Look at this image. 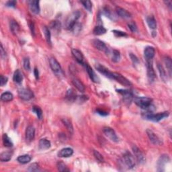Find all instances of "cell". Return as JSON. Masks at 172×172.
<instances>
[{
	"label": "cell",
	"mask_w": 172,
	"mask_h": 172,
	"mask_svg": "<svg viewBox=\"0 0 172 172\" xmlns=\"http://www.w3.org/2000/svg\"><path fill=\"white\" fill-rule=\"evenodd\" d=\"M169 115V112H160L158 114H153L152 112H147L145 113L143 117L145 119L148 120L153 122H159L161 120L165 119Z\"/></svg>",
	"instance_id": "cell-1"
},
{
	"label": "cell",
	"mask_w": 172,
	"mask_h": 172,
	"mask_svg": "<svg viewBox=\"0 0 172 172\" xmlns=\"http://www.w3.org/2000/svg\"><path fill=\"white\" fill-rule=\"evenodd\" d=\"M134 103L142 109L151 110V107L152 106V99L147 97H136L134 98Z\"/></svg>",
	"instance_id": "cell-2"
},
{
	"label": "cell",
	"mask_w": 172,
	"mask_h": 172,
	"mask_svg": "<svg viewBox=\"0 0 172 172\" xmlns=\"http://www.w3.org/2000/svg\"><path fill=\"white\" fill-rule=\"evenodd\" d=\"M49 63L50 67H51L52 71H53V73L55 74V75L59 78H62L64 76V73L63 69L60 65L57 60L55 58H51L49 59Z\"/></svg>",
	"instance_id": "cell-3"
},
{
	"label": "cell",
	"mask_w": 172,
	"mask_h": 172,
	"mask_svg": "<svg viewBox=\"0 0 172 172\" xmlns=\"http://www.w3.org/2000/svg\"><path fill=\"white\" fill-rule=\"evenodd\" d=\"M80 12L79 11H75L68 16L66 20L65 26L68 30H71L73 26L77 23V21L80 17Z\"/></svg>",
	"instance_id": "cell-4"
},
{
	"label": "cell",
	"mask_w": 172,
	"mask_h": 172,
	"mask_svg": "<svg viewBox=\"0 0 172 172\" xmlns=\"http://www.w3.org/2000/svg\"><path fill=\"white\" fill-rule=\"evenodd\" d=\"M121 162L128 169L133 168L135 165V161H134V157L128 152L124 153L121 159Z\"/></svg>",
	"instance_id": "cell-5"
},
{
	"label": "cell",
	"mask_w": 172,
	"mask_h": 172,
	"mask_svg": "<svg viewBox=\"0 0 172 172\" xmlns=\"http://www.w3.org/2000/svg\"><path fill=\"white\" fill-rule=\"evenodd\" d=\"M18 96L25 101H28L34 98V94L32 91L26 88H22L18 90Z\"/></svg>",
	"instance_id": "cell-6"
},
{
	"label": "cell",
	"mask_w": 172,
	"mask_h": 172,
	"mask_svg": "<svg viewBox=\"0 0 172 172\" xmlns=\"http://www.w3.org/2000/svg\"><path fill=\"white\" fill-rule=\"evenodd\" d=\"M103 132L110 140H112V141L115 143L119 142V138L112 128L110 127H104L103 128Z\"/></svg>",
	"instance_id": "cell-7"
},
{
	"label": "cell",
	"mask_w": 172,
	"mask_h": 172,
	"mask_svg": "<svg viewBox=\"0 0 172 172\" xmlns=\"http://www.w3.org/2000/svg\"><path fill=\"white\" fill-rule=\"evenodd\" d=\"M117 92L121 94L123 97V100L127 104H130L134 99L133 94L129 90H117Z\"/></svg>",
	"instance_id": "cell-8"
},
{
	"label": "cell",
	"mask_w": 172,
	"mask_h": 172,
	"mask_svg": "<svg viewBox=\"0 0 172 172\" xmlns=\"http://www.w3.org/2000/svg\"><path fill=\"white\" fill-rule=\"evenodd\" d=\"M112 79L116 80L118 82L120 83V84L125 86H130L132 85V84L130 83L129 80H128L127 79L124 77H123L122 75L118 73H116V72H112Z\"/></svg>",
	"instance_id": "cell-9"
},
{
	"label": "cell",
	"mask_w": 172,
	"mask_h": 172,
	"mask_svg": "<svg viewBox=\"0 0 172 172\" xmlns=\"http://www.w3.org/2000/svg\"><path fill=\"white\" fill-rule=\"evenodd\" d=\"M170 161V159L168 155H163L159 157L158 162H157V171H163L165 170V165Z\"/></svg>",
	"instance_id": "cell-10"
},
{
	"label": "cell",
	"mask_w": 172,
	"mask_h": 172,
	"mask_svg": "<svg viewBox=\"0 0 172 172\" xmlns=\"http://www.w3.org/2000/svg\"><path fill=\"white\" fill-rule=\"evenodd\" d=\"M147 68L148 79L150 82H153L156 78V75L153 69L152 61H147Z\"/></svg>",
	"instance_id": "cell-11"
},
{
	"label": "cell",
	"mask_w": 172,
	"mask_h": 172,
	"mask_svg": "<svg viewBox=\"0 0 172 172\" xmlns=\"http://www.w3.org/2000/svg\"><path fill=\"white\" fill-rule=\"evenodd\" d=\"M92 45L95 48L99 50V51H103L106 53H108L109 52V49L107 47L105 43L100 40L95 39V40L92 41Z\"/></svg>",
	"instance_id": "cell-12"
},
{
	"label": "cell",
	"mask_w": 172,
	"mask_h": 172,
	"mask_svg": "<svg viewBox=\"0 0 172 172\" xmlns=\"http://www.w3.org/2000/svg\"><path fill=\"white\" fill-rule=\"evenodd\" d=\"M39 1L37 0H31V1H28V6L30 8V12L34 14H38L40 12V6H39Z\"/></svg>",
	"instance_id": "cell-13"
},
{
	"label": "cell",
	"mask_w": 172,
	"mask_h": 172,
	"mask_svg": "<svg viewBox=\"0 0 172 172\" xmlns=\"http://www.w3.org/2000/svg\"><path fill=\"white\" fill-rule=\"evenodd\" d=\"M132 151H133L134 155L136 157V160L138 161V162L139 163H145V157L143 153H142V151L136 146L132 147Z\"/></svg>",
	"instance_id": "cell-14"
},
{
	"label": "cell",
	"mask_w": 172,
	"mask_h": 172,
	"mask_svg": "<svg viewBox=\"0 0 172 172\" xmlns=\"http://www.w3.org/2000/svg\"><path fill=\"white\" fill-rule=\"evenodd\" d=\"M155 54V49L152 47H147L144 51V57L146 61H152Z\"/></svg>",
	"instance_id": "cell-15"
},
{
	"label": "cell",
	"mask_w": 172,
	"mask_h": 172,
	"mask_svg": "<svg viewBox=\"0 0 172 172\" xmlns=\"http://www.w3.org/2000/svg\"><path fill=\"white\" fill-rule=\"evenodd\" d=\"M147 136L150 140V141L154 145H161V141L158 136H157L156 134H155L154 132H153L152 130L150 129L147 130Z\"/></svg>",
	"instance_id": "cell-16"
},
{
	"label": "cell",
	"mask_w": 172,
	"mask_h": 172,
	"mask_svg": "<svg viewBox=\"0 0 172 172\" xmlns=\"http://www.w3.org/2000/svg\"><path fill=\"white\" fill-rule=\"evenodd\" d=\"M96 69L99 72V73L103 75L105 77H106L108 78L112 79V72L110 71L109 69H108L106 67H105L104 66L100 65V64H97L96 65Z\"/></svg>",
	"instance_id": "cell-17"
},
{
	"label": "cell",
	"mask_w": 172,
	"mask_h": 172,
	"mask_svg": "<svg viewBox=\"0 0 172 172\" xmlns=\"http://www.w3.org/2000/svg\"><path fill=\"white\" fill-rule=\"evenodd\" d=\"M35 129L32 126H28L26 130V140L28 142H31L34 138Z\"/></svg>",
	"instance_id": "cell-18"
},
{
	"label": "cell",
	"mask_w": 172,
	"mask_h": 172,
	"mask_svg": "<svg viewBox=\"0 0 172 172\" xmlns=\"http://www.w3.org/2000/svg\"><path fill=\"white\" fill-rule=\"evenodd\" d=\"M86 68L87 70V72L90 76L91 79H92L94 83H99V78L97 76L96 73L94 71V70L92 69V67L90 66H89L88 64H86Z\"/></svg>",
	"instance_id": "cell-19"
},
{
	"label": "cell",
	"mask_w": 172,
	"mask_h": 172,
	"mask_svg": "<svg viewBox=\"0 0 172 172\" xmlns=\"http://www.w3.org/2000/svg\"><path fill=\"white\" fill-rule=\"evenodd\" d=\"M72 54L79 63L84 64V55H83L82 52L76 49H72Z\"/></svg>",
	"instance_id": "cell-20"
},
{
	"label": "cell",
	"mask_w": 172,
	"mask_h": 172,
	"mask_svg": "<svg viewBox=\"0 0 172 172\" xmlns=\"http://www.w3.org/2000/svg\"><path fill=\"white\" fill-rule=\"evenodd\" d=\"M73 153V150L71 148H64L58 153V156L60 157H68L71 156Z\"/></svg>",
	"instance_id": "cell-21"
},
{
	"label": "cell",
	"mask_w": 172,
	"mask_h": 172,
	"mask_svg": "<svg viewBox=\"0 0 172 172\" xmlns=\"http://www.w3.org/2000/svg\"><path fill=\"white\" fill-rule=\"evenodd\" d=\"M72 83H73V86L75 87V88L77 89V90L81 92H84L85 90H86V88H85V86L84 84L81 82V81L77 78H74L73 81H72Z\"/></svg>",
	"instance_id": "cell-22"
},
{
	"label": "cell",
	"mask_w": 172,
	"mask_h": 172,
	"mask_svg": "<svg viewBox=\"0 0 172 172\" xmlns=\"http://www.w3.org/2000/svg\"><path fill=\"white\" fill-rule=\"evenodd\" d=\"M116 12L120 17L123 18H129L131 17V14L128 12L127 10L123 9L122 8H117Z\"/></svg>",
	"instance_id": "cell-23"
},
{
	"label": "cell",
	"mask_w": 172,
	"mask_h": 172,
	"mask_svg": "<svg viewBox=\"0 0 172 172\" xmlns=\"http://www.w3.org/2000/svg\"><path fill=\"white\" fill-rule=\"evenodd\" d=\"M51 142L46 138H42L39 141V147L42 150H47L51 147Z\"/></svg>",
	"instance_id": "cell-24"
},
{
	"label": "cell",
	"mask_w": 172,
	"mask_h": 172,
	"mask_svg": "<svg viewBox=\"0 0 172 172\" xmlns=\"http://www.w3.org/2000/svg\"><path fill=\"white\" fill-rule=\"evenodd\" d=\"M12 157V153L10 151H5L0 154V160L2 162H7L11 159Z\"/></svg>",
	"instance_id": "cell-25"
},
{
	"label": "cell",
	"mask_w": 172,
	"mask_h": 172,
	"mask_svg": "<svg viewBox=\"0 0 172 172\" xmlns=\"http://www.w3.org/2000/svg\"><path fill=\"white\" fill-rule=\"evenodd\" d=\"M13 79L17 84H20L22 82V80H23V75H22V72L20 71V70L17 69L14 72Z\"/></svg>",
	"instance_id": "cell-26"
},
{
	"label": "cell",
	"mask_w": 172,
	"mask_h": 172,
	"mask_svg": "<svg viewBox=\"0 0 172 172\" xmlns=\"http://www.w3.org/2000/svg\"><path fill=\"white\" fill-rule=\"evenodd\" d=\"M10 30L14 34H17L20 30V26L14 20H11L10 23Z\"/></svg>",
	"instance_id": "cell-27"
},
{
	"label": "cell",
	"mask_w": 172,
	"mask_h": 172,
	"mask_svg": "<svg viewBox=\"0 0 172 172\" xmlns=\"http://www.w3.org/2000/svg\"><path fill=\"white\" fill-rule=\"evenodd\" d=\"M66 99L69 101H73L76 100L77 96L73 89H69L67 91V94H66Z\"/></svg>",
	"instance_id": "cell-28"
},
{
	"label": "cell",
	"mask_w": 172,
	"mask_h": 172,
	"mask_svg": "<svg viewBox=\"0 0 172 172\" xmlns=\"http://www.w3.org/2000/svg\"><path fill=\"white\" fill-rule=\"evenodd\" d=\"M147 23L149 27L153 30H155L157 28V22L154 17L153 16H149L147 18Z\"/></svg>",
	"instance_id": "cell-29"
},
{
	"label": "cell",
	"mask_w": 172,
	"mask_h": 172,
	"mask_svg": "<svg viewBox=\"0 0 172 172\" xmlns=\"http://www.w3.org/2000/svg\"><path fill=\"white\" fill-rule=\"evenodd\" d=\"M13 98H14L13 94L9 92H4L1 94V99L3 101H5V102L12 101V99H13Z\"/></svg>",
	"instance_id": "cell-30"
},
{
	"label": "cell",
	"mask_w": 172,
	"mask_h": 172,
	"mask_svg": "<svg viewBox=\"0 0 172 172\" xmlns=\"http://www.w3.org/2000/svg\"><path fill=\"white\" fill-rule=\"evenodd\" d=\"M17 160L20 163L22 164H26L31 161V157L29 155H24L18 157Z\"/></svg>",
	"instance_id": "cell-31"
},
{
	"label": "cell",
	"mask_w": 172,
	"mask_h": 172,
	"mask_svg": "<svg viewBox=\"0 0 172 172\" xmlns=\"http://www.w3.org/2000/svg\"><path fill=\"white\" fill-rule=\"evenodd\" d=\"M164 63L165 65V67H166L167 71H168V73L169 76L171 77V69H172V61L170 58L167 57L164 58Z\"/></svg>",
	"instance_id": "cell-32"
},
{
	"label": "cell",
	"mask_w": 172,
	"mask_h": 172,
	"mask_svg": "<svg viewBox=\"0 0 172 172\" xmlns=\"http://www.w3.org/2000/svg\"><path fill=\"white\" fill-rule=\"evenodd\" d=\"M62 121H63V123L64 124V125L66 126V128H67L68 131H69L71 134H73V125H72V124H71V121H69V120L67 119H63V120H62Z\"/></svg>",
	"instance_id": "cell-33"
},
{
	"label": "cell",
	"mask_w": 172,
	"mask_h": 172,
	"mask_svg": "<svg viewBox=\"0 0 172 172\" xmlns=\"http://www.w3.org/2000/svg\"><path fill=\"white\" fill-rule=\"evenodd\" d=\"M93 32L95 35H102L106 32V29L102 26H97L94 28Z\"/></svg>",
	"instance_id": "cell-34"
},
{
	"label": "cell",
	"mask_w": 172,
	"mask_h": 172,
	"mask_svg": "<svg viewBox=\"0 0 172 172\" xmlns=\"http://www.w3.org/2000/svg\"><path fill=\"white\" fill-rule=\"evenodd\" d=\"M157 68H158V70H159V74H160L161 78L162 79V80L163 81V82H166L167 77L166 72H165V70L164 69V68H163V66L159 63H158V65H157Z\"/></svg>",
	"instance_id": "cell-35"
},
{
	"label": "cell",
	"mask_w": 172,
	"mask_h": 172,
	"mask_svg": "<svg viewBox=\"0 0 172 172\" xmlns=\"http://www.w3.org/2000/svg\"><path fill=\"white\" fill-rule=\"evenodd\" d=\"M3 143L4 146L6 147H12L14 145L13 143H12L9 136L7 135V134H4L3 135Z\"/></svg>",
	"instance_id": "cell-36"
},
{
	"label": "cell",
	"mask_w": 172,
	"mask_h": 172,
	"mask_svg": "<svg viewBox=\"0 0 172 172\" xmlns=\"http://www.w3.org/2000/svg\"><path fill=\"white\" fill-rule=\"evenodd\" d=\"M43 32H44L45 38H46V40L48 44L51 45V32H50L49 29L47 28V26L43 27Z\"/></svg>",
	"instance_id": "cell-37"
},
{
	"label": "cell",
	"mask_w": 172,
	"mask_h": 172,
	"mask_svg": "<svg viewBox=\"0 0 172 172\" xmlns=\"http://www.w3.org/2000/svg\"><path fill=\"white\" fill-rule=\"evenodd\" d=\"M121 59V54L120 52L117 50H113L112 51V60L114 63H117Z\"/></svg>",
	"instance_id": "cell-38"
},
{
	"label": "cell",
	"mask_w": 172,
	"mask_h": 172,
	"mask_svg": "<svg viewBox=\"0 0 172 172\" xmlns=\"http://www.w3.org/2000/svg\"><path fill=\"white\" fill-rule=\"evenodd\" d=\"M32 111L34 112L35 114H36L37 117H38V119L39 120L42 119V110L40 109V107L36 106H34L32 108Z\"/></svg>",
	"instance_id": "cell-39"
},
{
	"label": "cell",
	"mask_w": 172,
	"mask_h": 172,
	"mask_svg": "<svg viewBox=\"0 0 172 172\" xmlns=\"http://www.w3.org/2000/svg\"><path fill=\"white\" fill-rule=\"evenodd\" d=\"M81 3L83 4V5L84 6V8L89 11L90 12H92V3L90 1H82Z\"/></svg>",
	"instance_id": "cell-40"
},
{
	"label": "cell",
	"mask_w": 172,
	"mask_h": 172,
	"mask_svg": "<svg viewBox=\"0 0 172 172\" xmlns=\"http://www.w3.org/2000/svg\"><path fill=\"white\" fill-rule=\"evenodd\" d=\"M28 170L29 171H40V169H39V165L38 163H34L31 164L30 166H29Z\"/></svg>",
	"instance_id": "cell-41"
},
{
	"label": "cell",
	"mask_w": 172,
	"mask_h": 172,
	"mask_svg": "<svg viewBox=\"0 0 172 172\" xmlns=\"http://www.w3.org/2000/svg\"><path fill=\"white\" fill-rule=\"evenodd\" d=\"M51 28L53 30H59L61 28V23L58 21H53L51 24Z\"/></svg>",
	"instance_id": "cell-42"
},
{
	"label": "cell",
	"mask_w": 172,
	"mask_h": 172,
	"mask_svg": "<svg viewBox=\"0 0 172 172\" xmlns=\"http://www.w3.org/2000/svg\"><path fill=\"white\" fill-rule=\"evenodd\" d=\"M57 168L60 171H68L69 169L63 162H59L57 163Z\"/></svg>",
	"instance_id": "cell-43"
},
{
	"label": "cell",
	"mask_w": 172,
	"mask_h": 172,
	"mask_svg": "<svg viewBox=\"0 0 172 172\" xmlns=\"http://www.w3.org/2000/svg\"><path fill=\"white\" fill-rule=\"evenodd\" d=\"M94 157H96V159L98 160L99 162H103L104 161V159H103V157L102 156V155L100 154L98 151H94Z\"/></svg>",
	"instance_id": "cell-44"
},
{
	"label": "cell",
	"mask_w": 172,
	"mask_h": 172,
	"mask_svg": "<svg viewBox=\"0 0 172 172\" xmlns=\"http://www.w3.org/2000/svg\"><path fill=\"white\" fill-rule=\"evenodd\" d=\"M81 30H82V25L77 22V23L73 26V28H71V30L73 31L75 34H77V33L80 32Z\"/></svg>",
	"instance_id": "cell-45"
},
{
	"label": "cell",
	"mask_w": 172,
	"mask_h": 172,
	"mask_svg": "<svg viewBox=\"0 0 172 172\" xmlns=\"http://www.w3.org/2000/svg\"><path fill=\"white\" fill-rule=\"evenodd\" d=\"M24 68L26 71H30V60L28 58H25L23 62Z\"/></svg>",
	"instance_id": "cell-46"
},
{
	"label": "cell",
	"mask_w": 172,
	"mask_h": 172,
	"mask_svg": "<svg viewBox=\"0 0 172 172\" xmlns=\"http://www.w3.org/2000/svg\"><path fill=\"white\" fill-rule=\"evenodd\" d=\"M112 32L116 37H125L128 36L125 32H122V31L120 30H113Z\"/></svg>",
	"instance_id": "cell-47"
},
{
	"label": "cell",
	"mask_w": 172,
	"mask_h": 172,
	"mask_svg": "<svg viewBox=\"0 0 172 172\" xmlns=\"http://www.w3.org/2000/svg\"><path fill=\"white\" fill-rule=\"evenodd\" d=\"M128 28L130 30L132 31V32H136V31H137V27H136L135 23H134V22H131V23L128 24Z\"/></svg>",
	"instance_id": "cell-48"
},
{
	"label": "cell",
	"mask_w": 172,
	"mask_h": 172,
	"mask_svg": "<svg viewBox=\"0 0 172 172\" xmlns=\"http://www.w3.org/2000/svg\"><path fill=\"white\" fill-rule=\"evenodd\" d=\"M8 82V77H5L3 75H1V81H0V85H1V86H5V85L7 84Z\"/></svg>",
	"instance_id": "cell-49"
},
{
	"label": "cell",
	"mask_w": 172,
	"mask_h": 172,
	"mask_svg": "<svg viewBox=\"0 0 172 172\" xmlns=\"http://www.w3.org/2000/svg\"><path fill=\"white\" fill-rule=\"evenodd\" d=\"M5 5L7 7L10 8H15L16 5V1H8L7 3H5Z\"/></svg>",
	"instance_id": "cell-50"
},
{
	"label": "cell",
	"mask_w": 172,
	"mask_h": 172,
	"mask_svg": "<svg viewBox=\"0 0 172 172\" xmlns=\"http://www.w3.org/2000/svg\"><path fill=\"white\" fill-rule=\"evenodd\" d=\"M130 59H132V62H133V63L134 64V65L138 63V60L137 59V57H136L134 55H133V54L130 53Z\"/></svg>",
	"instance_id": "cell-51"
},
{
	"label": "cell",
	"mask_w": 172,
	"mask_h": 172,
	"mask_svg": "<svg viewBox=\"0 0 172 172\" xmlns=\"http://www.w3.org/2000/svg\"><path fill=\"white\" fill-rule=\"evenodd\" d=\"M28 25H29V26H30V29L31 30V32H32V34L33 35H34L35 31H34V23H33L32 22L29 21L28 22Z\"/></svg>",
	"instance_id": "cell-52"
},
{
	"label": "cell",
	"mask_w": 172,
	"mask_h": 172,
	"mask_svg": "<svg viewBox=\"0 0 172 172\" xmlns=\"http://www.w3.org/2000/svg\"><path fill=\"white\" fill-rule=\"evenodd\" d=\"M96 112H98V114H99L101 116H107L108 114V113L106 112H105L103 110H97Z\"/></svg>",
	"instance_id": "cell-53"
},
{
	"label": "cell",
	"mask_w": 172,
	"mask_h": 172,
	"mask_svg": "<svg viewBox=\"0 0 172 172\" xmlns=\"http://www.w3.org/2000/svg\"><path fill=\"white\" fill-rule=\"evenodd\" d=\"M5 56H6V53L5 51H4L3 45L1 44V57L4 59V58L5 57Z\"/></svg>",
	"instance_id": "cell-54"
},
{
	"label": "cell",
	"mask_w": 172,
	"mask_h": 172,
	"mask_svg": "<svg viewBox=\"0 0 172 172\" xmlns=\"http://www.w3.org/2000/svg\"><path fill=\"white\" fill-rule=\"evenodd\" d=\"M34 73L35 78H36V79H38V78H39V73H38V70L37 69V68H34Z\"/></svg>",
	"instance_id": "cell-55"
},
{
	"label": "cell",
	"mask_w": 172,
	"mask_h": 172,
	"mask_svg": "<svg viewBox=\"0 0 172 172\" xmlns=\"http://www.w3.org/2000/svg\"><path fill=\"white\" fill-rule=\"evenodd\" d=\"M165 3L167 4V5H168L169 7H171V1H165Z\"/></svg>",
	"instance_id": "cell-56"
}]
</instances>
